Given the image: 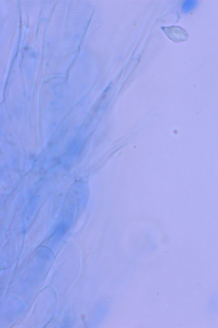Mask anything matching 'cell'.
<instances>
[{
    "label": "cell",
    "mask_w": 218,
    "mask_h": 328,
    "mask_svg": "<svg viewBox=\"0 0 218 328\" xmlns=\"http://www.w3.org/2000/svg\"><path fill=\"white\" fill-rule=\"evenodd\" d=\"M168 31L170 37L175 42L184 41L188 38V34L185 30L180 27H171L169 28Z\"/></svg>",
    "instance_id": "obj_1"
}]
</instances>
